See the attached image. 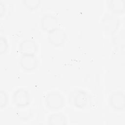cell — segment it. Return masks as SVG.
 <instances>
[{
    "mask_svg": "<svg viewBox=\"0 0 125 125\" xmlns=\"http://www.w3.org/2000/svg\"><path fill=\"white\" fill-rule=\"evenodd\" d=\"M70 103L75 107L83 109L90 104L89 94L83 89H77L72 92L69 96Z\"/></svg>",
    "mask_w": 125,
    "mask_h": 125,
    "instance_id": "cell-1",
    "label": "cell"
},
{
    "mask_svg": "<svg viewBox=\"0 0 125 125\" xmlns=\"http://www.w3.org/2000/svg\"><path fill=\"white\" fill-rule=\"evenodd\" d=\"M13 104L19 108H24L28 106L31 103L30 94L27 89L19 88L12 95Z\"/></svg>",
    "mask_w": 125,
    "mask_h": 125,
    "instance_id": "cell-2",
    "label": "cell"
},
{
    "mask_svg": "<svg viewBox=\"0 0 125 125\" xmlns=\"http://www.w3.org/2000/svg\"><path fill=\"white\" fill-rule=\"evenodd\" d=\"M45 104L50 110H58L65 105L64 96L59 92L51 91L48 93L44 99Z\"/></svg>",
    "mask_w": 125,
    "mask_h": 125,
    "instance_id": "cell-3",
    "label": "cell"
},
{
    "mask_svg": "<svg viewBox=\"0 0 125 125\" xmlns=\"http://www.w3.org/2000/svg\"><path fill=\"white\" fill-rule=\"evenodd\" d=\"M67 38V35L64 29L57 27L47 33L48 42L55 47H60L63 45Z\"/></svg>",
    "mask_w": 125,
    "mask_h": 125,
    "instance_id": "cell-4",
    "label": "cell"
},
{
    "mask_svg": "<svg viewBox=\"0 0 125 125\" xmlns=\"http://www.w3.org/2000/svg\"><path fill=\"white\" fill-rule=\"evenodd\" d=\"M20 65L26 71H32L39 66V60L34 54H21L20 58Z\"/></svg>",
    "mask_w": 125,
    "mask_h": 125,
    "instance_id": "cell-5",
    "label": "cell"
},
{
    "mask_svg": "<svg viewBox=\"0 0 125 125\" xmlns=\"http://www.w3.org/2000/svg\"><path fill=\"white\" fill-rule=\"evenodd\" d=\"M125 95L122 91H116L112 92L109 96V104L113 109L122 111L125 109Z\"/></svg>",
    "mask_w": 125,
    "mask_h": 125,
    "instance_id": "cell-6",
    "label": "cell"
},
{
    "mask_svg": "<svg viewBox=\"0 0 125 125\" xmlns=\"http://www.w3.org/2000/svg\"><path fill=\"white\" fill-rule=\"evenodd\" d=\"M40 26L42 30L48 33L59 27V20L54 15L46 14L41 17Z\"/></svg>",
    "mask_w": 125,
    "mask_h": 125,
    "instance_id": "cell-7",
    "label": "cell"
},
{
    "mask_svg": "<svg viewBox=\"0 0 125 125\" xmlns=\"http://www.w3.org/2000/svg\"><path fill=\"white\" fill-rule=\"evenodd\" d=\"M19 50L21 54H34L38 50L37 42L31 39H24L19 45Z\"/></svg>",
    "mask_w": 125,
    "mask_h": 125,
    "instance_id": "cell-8",
    "label": "cell"
},
{
    "mask_svg": "<svg viewBox=\"0 0 125 125\" xmlns=\"http://www.w3.org/2000/svg\"><path fill=\"white\" fill-rule=\"evenodd\" d=\"M48 124L51 125H64L67 124V118L62 113H53L48 118Z\"/></svg>",
    "mask_w": 125,
    "mask_h": 125,
    "instance_id": "cell-9",
    "label": "cell"
},
{
    "mask_svg": "<svg viewBox=\"0 0 125 125\" xmlns=\"http://www.w3.org/2000/svg\"><path fill=\"white\" fill-rule=\"evenodd\" d=\"M109 9L114 14H122L124 12L125 1L124 0H109L107 1Z\"/></svg>",
    "mask_w": 125,
    "mask_h": 125,
    "instance_id": "cell-10",
    "label": "cell"
},
{
    "mask_svg": "<svg viewBox=\"0 0 125 125\" xmlns=\"http://www.w3.org/2000/svg\"><path fill=\"white\" fill-rule=\"evenodd\" d=\"M118 23V19L111 15L106 16L104 19V28L110 32L112 33L116 30Z\"/></svg>",
    "mask_w": 125,
    "mask_h": 125,
    "instance_id": "cell-11",
    "label": "cell"
},
{
    "mask_svg": "<svg viewBox=\"0 0 125 125\" xmlns=\"http://www.w3.org/2000/svg\"><path fill=\"white\" fill-rule=\"evenodd\" d=\"M22 2L24 6L30 11L37 10L40 6V0H23Z\"/></svg>",
    "mask_w": 125,
    "mask_h": 125,
    "instance_id": "cell-12",
    "label": "cell"
},
{
    "mask_svg": "<svg viewBox=\"0 0 125 125\" xmlns=\"http://www.w3.org/2000/svg\"><path fill=\"white\" fill-rule=\"evenodd\" d=\"M9 47V44L5 36H1L0 37V54H5Z\"/></svg>",
    "mask_w": 125,
    "mask_h": 125,
    "instance_id": "cell-13",
    "label": "cell"
},
{
    "mask_svg": "<svg viewBox=\"0 0 125 125\" xmlns=\"http://www.w3.org/2000/svg\"><path fill=\"white\" fill-rule=\"evenodd\" d=\"M8 103V96L7 93L2 90L0 91V109L4 108Z\"/></svg>",
    "mask_w": 125,
    "mask_h": 125,
    "instance_id": "cell-14",
    "label": "cell"
},
{
    "mask_svg": "<svg viewBox=\"0 0 125 125\" xmlns=\"http://www.w3.org/2000/svg\"><path fill=\"white\" fill-rule=\"evenodd\" d=\"M5 13V6L4 3L1 0H0V15L2 17Z\"/></svg>",
    "mask_w": 125,
    "mask_h": 125,
    "instance_id": "cell-15",
    "label": "cell"
}]
</instances>
